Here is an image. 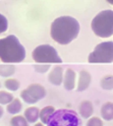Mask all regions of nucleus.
<instances>
[{"label": "nucleus", "mask_w": 113, "mask_h": 126, "mask_svg": "<svg viewBox=\"0 0 113 126\" xmlns=\"http://www.w3.org/2000/svg\"><path fill=\"white\" fill-rule=\"evenodd\" d=\"M80 26L77 19L71 16H60L52 22L50 34L57 44L69 45L78 36Z\"/></svg>", "instance_id": "1"}, {"label": "nucleus", "mask_w": 113, "mask_h": 126, "mask_svg": "<svg viewBox=\"0 0 113 126\" xmlns=\"http://www.w3.org/2000/svg\"><path fill=\"white\" fill-rule=\"evenodd\" d=\"M26 58V49L15 35L0 39V61L5 64L21 63Z\"/></svg>", "instance_id": "2"}, {"label": "nucleus", "mask_w": 113, "mask_h": 126, "mask_svg": "<svg viewBox=\"0 0 113 126\" xmlns=\"http://www.w3.org/2000/svg\"><path fill=\"white\" fill-rule=\"evenodd\" d=\"M92 31L100 38H108L113 35V11L105 10L98 13L91 22Z\"/></svg>", "instance_id": "3"}, {"label": "nucleus", "mask_w": 113, "mask_h": 126, "mask_svg": "<svg viewBox=\"0 0 113 126\" xmlns=\"http://www.w3.org/2000/svg\"><path fill=\"white\" fill-rule=\"evenodd\" d=\"M48 126H83L82 121L74 110H55L48 122Z\"/></svg>", "instance_id": "4"}, {"label": "nucleus", "mask_w": 113, "mask_h": 126, "mask_svg": "<svg viewBox=\"0 0 113 126\" xmlns=\"http://www.w3.org/2000/svg\"><path fill=\"white\" fill-rule=\"evenodd\" d=\"M32 57L37 64H52V63L60 64L62 63V59L58 55V52L51 45H40L36 47L32 52Z\"/></svg>", "instance_id": "5"}, {"label": "nucleus", "mask_w": 113, "mask_h": 126, "mask_svg": "<svg viewBox=\"0 0 113 126\" xmlns=\"http://www.w3.org/2000/svg\"><path fill=\"white\" fill-rule=\"evenodd\" d=\"M89 63H113V41H104L98 44L89 54Z\"/></svg>", "instance_id": "6"}, {"label": "nucleus", "mask_w": 113, "mask_h": 126, "mask_svg": "<svg viewBox=\"0 0 113 126\" xmlns=\"http://www.w3.org/2000/svg\"><path fill=\"white\" fill-rule=\"evenodd\" d=\"M47 95V90L40 84H31L23 89L20 93V96L23 102L27 104H36Z\"/></svg>", "instance_id": "7"}, {"label": "nucleus", "mask_w": 113, "mask_h": 126, "mask_svg": "<svg viewBox=\"0 0 113 126\" xmlns=\"http://www.w3.org/2000/svg\"><path fill=\"white\" fill-rule=\"evenodd\" d=\"M63 68L59 65H56L52 68V70L49 73L48 79L51 84L55 86H59L62 84V79H63Z\"/></svg>", "instance_id": "8"}, {"label": "nucleus", "mask_w": 113, "mask_h": 126, "mask_svg": "<svg viewBox=\"0 0 113 126\" xmlns=\"http://www.w3.org/2000/svg\"><path fill=\"white\" fill-rule=\"evenodd\" d=\"M62 84L65 89L67 90H73L75 88L76 85V72L73 69L69 68L66 70V72L63 73V79Z\"/></svg>", "instance_id": "9"}, {"label": "nucleus", "mask_w": 113, "mask_h": 126, "mask_svg": "<svg viewBox=\"0 0 113 126\" xmlns=\"http://www.w3.org/2000/svg\"><path fill=\"white\" fill-rule=\"evenodd\" d=\"M91 74L87 70H82L79 72V76H78V83H77V91L82 92L85 91L91 84Z\"/></svg>", "instance_id": "10"}, {"label": "nucleus", "mask_w": 113, "mask_h": 126, "mask_svg": "<svg viewBox=\"0 0 113 126\" xmlns=\"http://www.w3.org/2000/svg\"><path fill=\"white\" fill-rule=\"evenodd\" d=\"M93 111H94V107H93L92 102H90V101H83V102L79 104L78 112L82 118H84V119L91 118L93 114Z\"/></svg>", "instance_id": "11"}, {"label": "nucleus", "mask_w": 113, "mask_h": 126, "mask_svg": "<svg viewBox=\"0 0 113 126\" xmlns=\"http://www.w3.org/2000/svg\"><path fill=\"white\" fill-rule=\"evenodd\" d=\"M39 108L36 106H31L28 107L24 110L23 117L26 118V120L28 121V123H36L39 119Z\"/></svg>", "instance_id": "12"}, {"label": "nucleus", "mask_w": 113, "mask_h": 126, "mask_svg": "<svg viewBox=\"0 0 113 126\" xmlns=\"http://www.w3.org/2000/svg\"><path fill=\"white\" fill-rule=\"evenodd\" d=\"M100 115L106 121H112L113 120V103L112 102H107L101 106Z\"/></svg>", "instance_id": "13"}, {"label": "nucleus", "mask_w": 113, "mask_h": 126, "mask_svg": "<svg viewBox=\"0 0 113 126\" xmlns=\"http://www.w3.org/2000/svg\"><path fill=\"white\" fill-rule=\"evenodd\" d=\"M55 108L53 106H45L39 111V119L42 124H48L50 118L52 117V114L54 113Z\"/></svg>", "instance_id": "14"}, {"label": "nucleus", "mask_w": 113, "mask_h": 126, "mask_svg": "<svg viewBox=\"0 0 113 126\" xmlns=\"http://www.w3.org/2000/svg\"><path fill=\"white\" fill-rule=\"evenodd\" d=\"M22 109V103L19 99H14L12 102L6 105V111L11 114H17Z\"/></svg>", "instance_id": "15"}, {"label": "nucleus", "mask_w": 113, "mask_h": 126, "mask_svg": "<svg viewBox=\"0 0 113 126\" xmlns=\"http://www.w3.org/2000/svg\"><path fill=\"white\" fill-rule=\"evenodd\" d=\"M15 66L11 64H2L0 65V76L2 78H10L11 75H13L15 73Z\"/></svg>", "instance_id": "16"}, {"label": "nucleus", "mask_w": 113, "mask_h": 126, "mask_svg": "<svg viewBox=\"0 0 113 126\" xmlns=\"http://www.w3.org/2000/svg\"><path fill=\"white\" fill-rule=\"evenodd\" d=\"M4 87L10 91H17L20 87V83L16 79H8L4 80Z\"/></svg>", "instance_id": "17"}, {"label": "nucleus", "mask_w": 113, "mask_h": 126, "mask_svg": "<svg viewBox=\"0 0 113 126\" xmlns=\"http://www.w3.org/2000/svg\"><path fill=\"white\" fill-rule=\"evenodd\" d=\"M100 87L105 90H112L113 89V75H105L100 79Z\"/></svg>", "instance_id": "18"}, {"label": "nucleus", "mask_w": 113, "mask_h": 126, "mask_svg": "<svg viewBox=\"0 0 113 126\" xmlns=\"http://www.w3.org/2000/svg\"><path fill=\"white\" fill-rule=\"evenodd\" d=\"M11 126H29V123L23 115H14L10 121Z\"/></svg>", "instance_id": "19"}, {"label": "nucleus", "mask_w": 113, "mask_h": 126, "mask_svg": "<svg viewBox=\"0 0 113 126\" xmlns=\"http://www.w3.org/2000/svg\"><path fill=\"white\" fill-rule=\"evenodd\" d=\"M14 100V95L9 91H0V105H8Z\"/></svg>", "instance_id": "20"}, {"label": "nucleus", "mask_w": 113, "mask_h": 126, "mask_svg": "<svg viewBox=\"0 0 113 126\" xmlns=\"http://www.w3.org/2000/svg\"><path fill=\"white\" fill-rule=\"evenodd\" d=\"M86 126H104V122L98 117H91L88 119Z\"/></svg>", "instance_id": "21"}, {"label": "nucleus", "mask_w": 113, "mask_h": 126, "mask_svg": "<svg viewBox=\"0 0 113 126\" xmlns=\"http://www.w3.org/2000/svg\"><path fill=\"white\" fill-rule=\"evenodd\" d=\"M9 23H8V19L5 18V16H3L1 13H0V34L4 33L6 30H8Z\"/></svg>", "instance_id": "22"}, {"label": "nucleus", "mask_w": 113, "mask_h": 126, "mask_svg": "<svg viewBox=\"0 0 113 126\" xmlns=\"http://www.w3.org/2000/svg\"><path fill=\"white\" fill-rule=\"evenodd\" d=\"M50 67L51 66L49 64H37L34 66V69H35V71L38 73H45L49 71Z\"/></svg>", "instance_id": "23"}, {"label": "nucleus", "mask_w": 113, "mask_h": 126, "mask_svg": "<svg viewBox=\"0 0 113 126\" xmlns=\"http://www.w3.org/2000/svg\"><path fill=\"white\" fill-rule=\"evenodd\" d=\"M3 112H4V110H3V108H2V106H1V105H0V118H2Z\"/></svg>", "instance_id": "24"}, {"label": "nucleus", "mask_w": 113, "mask_h": 126, "mask_svg": "<svg viewBox=\"0 0 113 126\" xmlns=\"http://www.w3.org/2000/svg\"><path fill=\"white\" fill-rule=\"evenodd\" d=\"M34 126H44V124H42V123H37V122H36Z\"/></svg>", "instance_id": "25"}, {"label": "nucleus", "mask_w": 113, "mask_h": 126, "mask_svg": "<svg viewBox=\"0 0 113 126\" xmlns=\"http://www.w3.org/2000/svg\"><path fill=\"white\" fill-rule=\"evenodd\" d=\"M106 1H107L108 3H110L111 5H113V0H106Z\"/></svg>", "instance_id": "26"}, {"label": "nucleus", "mask_w": 113, "mask_h": 126, "mask_svg": "<svg viewBox=\"0 0 113 126\" xmlns=\"http://www.w3.org/2000/svg\"><path fill=\"white\" fill-rule=\"evenodd\" d=\"M0 88H1V84H0Z\"/></svg>", "instance_id": "27"}]
</instances>
